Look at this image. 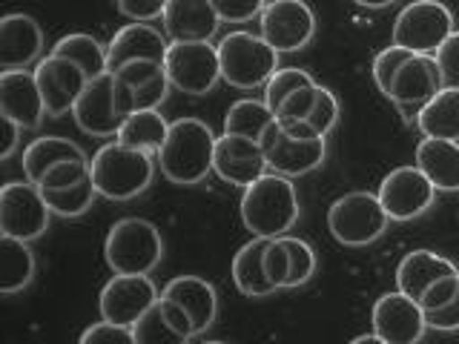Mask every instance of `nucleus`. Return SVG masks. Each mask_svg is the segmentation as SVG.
Returning <instances> with one entry per match:
<instances>
[{"label":"nucleus","mask_w":459,"mask_h":344,"mask_svg":"<svg viewBox=\"0 0 459 344\" xmlns=\"http://www.w3.org/2000/svg\"><path fill=\"white\" fill-rule=\"evenodd\" d=\"M161 296L178 301V305L190 313L195 336H204L215 324V315H219V296H215V287L207 279L176 276L161 287Z\"/></svg>","instance_id":"23"},{"label":"nucleus","mask_w":459,"mask_h":344,"mask_svg":"<svg viewBox=\"0 0 459 344\" xmlns=\"http://www.w3.org/2000/svg\"><path fill=\"white\" fill-rule=\"evenodd\" d=\"M370 324L385 344H416L422 341L428 330L425 310L420 307V301L405 296L402 290L377 298V305L370 310Z\"/></svg>","instance_id":"17"},{"label":"nucleus","mask_w":459,"mask_h":344,"mask_svg":"<svg viewBox=\"0 0 459 344\" xmlns=\"http://www.w3.org/2000/svg\"><path fill=\"white\" fill-rule=\"evenodd\" d=\"M32 72L38 78V86H40V95H43V104H47L49 118H64L66 112H72L75 100L83 92V86L90 83L86 72L75 61H69V57L55 55V52H49L47 57H40Z\"/></svg>","instance_id":"16"},{"label":"nucleus","mask_w":459,"mask_h":344,"mask_svg":"<svg viewBox=\"0 0 459 344\" xmlns=\"http://www.w3.org/2000/svg\"><path fill=\"white\" fill-rule=\"evenodd\" d=\"M267 158L262 141L247 138V135H233L221 133L215 141V158H212V172L230 186H250L255 178H262L267 172Z\"/></svg>","instance_id":"18"},{"label":"nucleus","mask_w":459,"mask_h":344,"mask_svg":"<svg viewBox=\"0 0 459 344\" xmlns=\"http://www.w3.org/2000/svg\"><path fill=\"white\" fill-rule=\"evenodd\" d=\"M169 0H115V6L129 21H155L161 18Z\"/></svg>","instance_id":"48"},{"label":"nucleus","mask_w":459,"mask_h":344,"mask_svg":"<svg viewBox=\"0 0 459 344\" xmlns=\"http://www.w3.org/2000/svg\"><path fill=\"white\" fill-rule=\"evenodd\" d=\"M133 333H135V344H184L178 330L167 322L161 301H155V305L133 324Z\"/></svg>","instance_id":"34"},{"label":"nucleus","mask_w":459,"mask_h":344,"mask_svg":"<svg viewBox=\"0 0 459 344\" xmlns=\"http://www.w3.org/2000/svg\"><path fill=\"white\" fill-rule=\"evenodd\" d=\"M316 95H319V81L290 92L281 100V107L276 109V118L279 121H284V118H307L313 104H316Z\"/></svg>","instance_id":"43"},{"label":"nucleus","mask_w":459,"mask_h":344,"mask_svg":"<svg viewBox=\"0 0 459 344\" xmlns=\"http://www.w3.org/2000/svg\"><path fill=\"white\" fill-rule=\"evenodd\" d=\"M416 129L425 138H451L459 141V90L442 86L416 115Z\"/></svg>","instance_id":"27"},{"label":"nucleus","mask_w":459,"mask_h":344,"mask_svg":"<svg viewBox=\"0 0 459 344\" xmlns=\"http://www.w3.org/2000/svg\"><path fill=\"white\" fill-rule=\"evenodd\" d=\"M164 72L172 90L184 95H207L221 81L219 47L210 40H169Z\"/></svg>","instance_id":"8"},{"label":"nucleus","mask_w":459,"mask_h":344,"mask_svg":"<svg viewBox=\"0 0 459 344\" xmlns=\"http://www.w3.org/2000/svg\"><path fill=\"white\" fill-rule=\"evenodd\" d=\"M273 121H276V112L267 107V100L241 98L236 104H230V109L224 115V133L262 141V135L267 133V126Z\"/></svg>","instance_id":"32"},{"label":"nucleus","mask_w":459,"mask_h":344,"mask_svg":"<svg viewBox=\"0 0 459 344\" xmlns=\"http://www.w3.org/2000/svg\"><path fill=\"white\" fill-rule=\"evenodd\" d=\"M281 124V129L290 138H299V141H310V138H327V135H322L319 129H316L307 118H284V121H279Z\"/></svg>","instance_id":"51"},{"label":"nucleus","mask_w":459,"mask_h":344,"mask_svg":"<svg viewBox=\"0 0 459 344\" xmlns=\"http://www.w3.org/2000/svg\"><path fill=\"white\" fill-rule=\"evenodd\" d=\"M454 32V12L439 0H413L396 14L391 43L411 52L434 55Z\"/></svg>","instance_id":"10"},{"label":"nucleus","mask_w":459,"mask_h":344,"mask_svg":"<svg viewBox=\"0 0 459 344\" xmlns=\"http://www.w3.org/2000/svg\"><path fill=\"white\" fill-rule=\"evenodd\" d=\"M219 61H221V81L236 86V90H258L276 75L281 52L270 47L267 38L258 32H230L219 40Z\"/></svg>","instance_id":"5"},{"label":"nucleus","mask_w":459,"mask_h":344,"mask_svg":"<svg viewBox=\"0 0 459 344\" xmlns=\"http://www.w3.org/2000/svg\"><path fill=\"white\" fill-rule=\"evenodd\" d=\"M270 238L267 236H253L244 247L233 255V264H230V276L241 296L250 298H264L270 293H276V287L270 284L267 272H264V250H267Z\"/></svg>","instance_id":"26"},{"label":"nucleus","mask_w":459,"mask_h":344,"mask_svg":"<svg viewBox=\"0 0 459 344\" xmlns=\"http://www.w3.org/2000/svg\"><path fill=\"white\" fill-rule=\"evenodd\" d=\"M86 176H90V158H69V161L49 167L38 186L40 190H64V186L81 184Z\"/></svg>","instance_id":"38"},{"label":"nucleus","mask_w":459,"mask_h":344,"mask_svg":"<svg viewBox=\"0 0 459 344\" xmlns=\"http://www.w3.org/2000/svg\"><path fill=\"white\" fill-rule=\"evenodd\" d=\"M81 344H135V333H133V327H126V324L100 319L98 324L83 330Z\"/></svg>","instance_id":"41"},{"label":"nucleus","mask_w":459,"mask_h":344,"mask_svg":"<svg viewBox=\"0 0 459 344\" xmlns=\"http://www.w3.org/2000/svg\"><path fill=\"white\" fill-rule=\"evenodd\" d=\"M169 49V38L161 29L150 26L147 21H133L121 26L112 35L107 55H109V72H118L129 61H158L164 64Z\"/></svg>","instance_id":"21"},{"label":"nucleus","mask_w":459,"mask_h":344,"mask_svg":"<svg viewBox=\"0 0 459 344\" xmlns=\"http://www.w3.org/2000/svg\"><path fill=\"white\" fill-rule=\"evenodd\" d=\"M437 186L420 167H396L379 184V201L391 221H413L434 207Z\"/></svg>","instance_id":"12"},{"label":"nucleus","mask_w":459,"mask_h":344,"mask_svg":"<svg viewBox=\"0 0 459 344\" xmlns=\"http://www.w3.org/2000/svg\"><path fill=\"white\" fill-rule=\"evenodd\" d=\"M69 158H86V152L78 147L75 141L69 138H61V135H43V138H35L29 147L23 150V176L38 184L43 176H47V169L61 164V161H69Z\"/></svg>","instance_id":"29"},{"label":"nucleus","mask_w":459,"mask_h":344,"mask_svg":"<svg viewBox=\"0 0 459 344\" xmlns=\"http://www.w3.org/2000/svg\"><path fill=\"white\" fill-rule=\"evenodd\" d=\"M428 330H437V333H456L459 330V293L439 310H428L425 313Z\"/></svg>","instance_id":"49"},{"label":"nucleus","mask_w":459,"mask_h":344,"mask_svg":"<svg viewBox=\"0 0 459 344\" xmlns=\"http://www.w3.org/2000/svg\"><path fill=\"white\" fill-rule=\"evenodd\" d=\"M353 344H385V341H382V336L377 333V330H373V333H368V336H356Z\"/></svg>","instance_id":"53"},{"label":"nucleus","mask_w":459,"mask_h":344,"mask_svg":"<svg viewBox=\"0 0 459 344\" xmlns=\"http://www.w3.org/2000/svg\"><path fill=\"white\" fill-rule=\"evenodd\" d=\"M262 147H264L267 167L273 172H281L287 178H301L325 164L327 138H310V141L290 138L276 118L262 135Z\"/></svg>","instance_id":"15"},{"label":"nucleus","mask_w":459,"mask_h":344,"mask_svg":"<svg viewBox=\"0 0 459 344\" xmlns=\"http://www.w3.org/2000/svg\"><path fill=\"white\" fill-rule=\"evenodd\" d=\"M387 224L391 219L377 193H348L336 198L327 210V229L342 247H368L385 236Z\"/></svg>","instance_id":"7"},{"label":"nucleus","mask_w":459,"mask_h":344,"mask_svg":"<svg viewBox=\"0 0 459 344\" xmlns=\"http://www.w3.org/2000/svg\"><path fill=\"white\" fill-rule=\"evenodd\" d=\"M95 195H98V186L92 181V172L81 184L64 186V190H43L49 210L55 215H61V219H81L83 212H90Z\"/></svg>","instance_id":"33"},{"label":"nucleus","mask_w":459,"mask_h":344,"mask_svg":"<svg viewBox=\"0 0 459 344\" xmlns=\"http://www.w3.org/2000/svg\"><path fill=\"white\" fill-rule=\"evenodd\" d=\"M287 244V253H290V279H287V290H296V287H305L313 276H316V250L305 238H296V236H281Z\"/></svg>","instance_id":"35"},{"label":"nucleus","mask_w":459,"mask_h":344,"mask_svg":"<svg viewBox=\"0 0 459 344\" xmlns=\"http://www.w3.org/2000/svg\"><path fill=\"white\" fill-rule=\"evenodd\" d=\"M238 212L241 224L247 227L250 236L276 238L290 233L293 224L299 221V193L293 186V178L267 169L262 178L244 186Z\"/></svg>","instance_id":"2"},{"label":"nucleus","mask_w":459,"mask_h":344,"mask_svg":"<svg viewBox=\"0 0 459 344\" xmlns=\"http://www.w3.org/2000/svg\"><path fill=\"white\" fill-rule=\"evenodd\" d=\"M167 133H169V121L161 115V109H135L124 118L115 138H118L121 143H126V147L158 152Z\"/></svg>","instance_id":"30"},{"label":"nucleus","mask_w":459,"mask_h":344,"mask_svg":"<svg viewBox=\"0 0 459 344\" xmlns=\"http://www.w3.org/2000/svg\"><path fill=\"white\" fill-rule=\"evenodd\" d=\"M158 298L161 290L150 279V272H112V279L100 290L98 310L100 319L133 327Z\"/></svg>","instance_id":"11"},{"label":"nucleus","mask_w":459,"mask_h":344,"mask_svg":"<svg viewBox=\"0 0 459 344\" xmlns=\"http://www.w3.org/2000/svg\"><path fill=\"white\" fill-rule=\"evenodd\" d=\"M339 118H342V107H339V98L327 90V86H322L319 83V95H316V104H313V109H310V115H307V121L319 129L322 135H330L336 129V124H339Z\"/></svg>","instance_id":"40"},{"label":"nucleus","mask_w":459,"mask_h":344,"mask_svg":"<svg viewBox=\"0 0 459 344\" xmlns=\"http://www.w3.org/2000/svg\"><path fill=\"white\" fill-rule=\"evenodd\" d=\"M0 115L18 121L23 129H38L47 115L35 72L4 69L0 72Z\"/></svg>","instance_id":"19"},{"label":"nucleus","mask_w":459,"mask_h":344,"mask_svg":"<svg viewBox=\"0 0 459 344\" xmlns=\"http://www.w3.org/2000/svg\"><path fill=\"white\" fill-rule=\"evenodd\" d=\"M442 86H445V81H442L437 57L413 52L408 61L402 64V69L396 72L387 100L396 104V109L405 115V121L416 124V115H420V109L442 90Z\"/></svg>","instance_id":"14"},{"label":"nucleus","mask_w":459,"mask_h":344,"mask_svg":"<svg viewBox=\"0 0 459 344\" xmlns=\"http://www.w3.org/2000/svg\"><path fill=\"white\" fill-rule=\"evenodd\" d=\"M52 210L43 190L32 181H9L0 190V236L38 241L49 229Z\"/></svg>","instance_id":"9"},{"label":"nucleus","mask_w":459,"mask_h":344,"mask_svg":"<svg viewBox=\"0 0 459 344\" xmlns=\"http://www.w3.org/2000/svg\"><path fill=\"white\" fill-rule=\"evenodd\" d=\"M90 172L98 195L109 201H133L150 190L155 161L152 152L126 147L118 138H112L90 158Z\"/></svg>","instance_id":"3"},{"label":"nucleus","mask_w":459,"mask_h":344,"mask_svg":"<svg viewBox=\"0 0 459 344\" xmlns=\"http://www.w3.org/2000/svg\"><path fill=\"white\" fill-rule=\"evenodd\" d=\"M307 83H316V78L310 75V72L305 69H299V66H287V69H276V75H273L264 86V100H267V107L276 112L281 107V100L301 90V86H307Z\"/></svg>","instance_id":"36"},{"label":"nucleus","mask_w":459,"mask_h":344,"mask_svg":"<svg viewBox=\"0 0 459 344\" xmlns=\"http://www.w3.org/2000/svg\"><path fill=\"white\" fill-rule=\"evenodd\" d=\"M161 26L169 40H212L221 18L212 0H169Z\"/></svg>","instance_id":"22"},{"label":"nucleus","mask_w":459,"mask_h":344,"mask_svg":"<svg viewBox=\"0 0 459 344\" xmlns=\"http://www.w3.org/2000/svg\"><path fill=\"white\" fill-rule=\"evenodd\" d=\"M158 72H164V64H158V61H129L124 64L115 75H118V81H124L129 90H138V86H143L147 81H152Z\"/></svg>","instance_id":"47"},{"label":"nucleus","mask_w":459,"mask_h":344,"mask_svg":"<svg viewBox=\"0 0 459 344\" xmlns=\"http://www.w3.org/2000/svg\"><path fill=\"white\" fill-rule=\"evenodd\" d=\"M258 23L267 43L281 55L301 52L316 38V14L305 0H267Z\"/></svg>","instance_id":"13"},{"label":"nucleus","mask_w":459,"mask_h":344,"mask_svg":"<svg viewBox=\"0 0 459 344\" xmlns=\"http://www.w3.org/2000/svg\"><path fill=\"white\" fill-rule=\"evenodd\" d=\"M164 258L161 229L147 219H121L109 227L104 262L112 272H152Z\"/></svg>","instance_id":"6"},{"label":"nucleus","mask_w":459,"mask_h":344,"mask_svg":"<svg viewBox=\"0 0 459 344\" xmlns=\"http://www.w3.org/2000/svg\"><path fill=\"white\" fill-rule=\"evenodd\" d=\"M434 57L439 64L445 86H454V90H459V32H456V29L448 38H445V43L434 52Z\"/></svg>","instance_id":"44"},{"label":"nucleus","mask_w":459,"mask_h":344,"mask_svg":"<svg viewBox=\"0 0 459 344\" xmlns=\"http://www.w3.org/2000/svg\"><path fill=\"white\" fill-rule=\"evenodd\" d=\"M43 57V29L23 12L0 18V64L4 69H29Z\"/></svg>","instance_id":"20"},{"label":"nucleus","mask_w":459,"mask_h":344,"mask_svg":"<svg viewBox=\"0 0 459 344\" xmlns=\"http://www.w3.org/2000/svg\"><path fill=\"white\" fill-rule=\"evenodd\" d=\"M264 272H267V279L276 290H287V279H290V253H287V244L281 236L270 238V244H267Z\"/></svg>","instance_id":"39"},{"label":"nucleus","mask_w":459,"mask_h":344,"mask_svg":"<svg viewBox=\"0 0 459 344\" xmlns=\"http://www.w3.org/2000/svg\"><path fill=\"white\" fill-rule=\"evenodd\" d=\"M413 52L405 49V47H399V43H391V47H385L377 57H373V83H377V90L387 98L391 95V86H394V78H396V72L402 69V64L408 61Z\"/></svg>","instance_id":"37"},{"label":"nucleus","mask_w":459,"mask_h":344,"mask_svg":"<svg viewBox=\"0 0 459 344\" xmlns=\"http://www.w3.org/2000/svg\"><path fill=\"white\" fill-rule=\"evenodd\" d=\"M52 52L69 57V61H75L86 72V78H90V81L98 78V75H104V72H109L107 47L95 35H90V32H69V35H64L52 47Z\"/></svg>","instance_id":"31"},{"label":"nucleus","mask_w":459,"mask_h":344,"mask_svg":"<svg viewBox=\"0 0 459 344\" xmlns=\"http://www.w3.org/2000/svg\"><path fill=\"white\" fill-rule=\"evenodd\" d=\"M459 267L434 250H413L408 255H402V262L396 267V290L420 301V296L428 290L430 284L439 281L442 276H454Z\"/></svg>","instance_id":"24"},{"label":"nucleus","mask_w":459,"mask_h":344,"mask_svg":"<svg viewBox=\"0 0 459 344\" xmlns=\"http://www.w3.org/2000/svg\"><path fill=\"white\" fill-rule=\"evenodd\" d=\"M221 23H247L253 18H262L267 0H212Z\"/></svg>","instance_id":"42"},{"label":"nucleus","mask_w":459,"mask_h":344,"mask_svg":"<svg viewBox=\"0 0 459 344\" xmlns=\"http://www.w3.org/2000/svg\"><path fill=\"white\" fill-rule=\"evenodd\" d=\"M416 167L434 181L439 193H459V141L422 135L416 147Z\"/></svg>","instance_id":"25"},{"label":"nucleus","mask_w":459,"mask_h":344,"mask_svg":"<svg viewBox=\"0 0 459 344\" xmlns=\"http://www.w3.org/2000/svg\"><path fill=\"white\" fill-rule=\"evenodd\" d=\"M21 133H23V126L4 115V147H0V158H4V161H9V158L21 150Z\"/></svg>","instance_id":"50"},{"label":"nucleus","mask_w":459,"mask_h":344,"mask_svg":"<svg viewBox=\"0 0 459 344\" xmlns=\"http://www.w3.org/2000/svg\"><path fill=\"white\" fill-rule=\"evenodd\" d=\"M459 293V272H454V276H442L439 281H434L428 287V290L420 296V307L428 313V310H439L445 307L448 301Z\"/></svg>","instance_id":"46"},{"label":"nucleus","mask_w":459,"mask_h":344,"mask_svg":"<svg viewBox=\"0 0 459 344\" xmlns=\"http://www.w3.org/2000/svg\"><path fill=\"white\" fill-rule=\"evenodd\" d=\"M169 90H172V83L167 78V72H158L152 81H147L135 90V109H161Z\"/></svg>","instance_id":"45"},{"label":"nucleus","mask_w":459,"mask_h":344,"mask_svg":"<svg viewBox=\"0 0 459 344\" xmlns=\"http://www.w3.org/2000/svg\"><path fill=\"white\" fill-rule=\"evenodd\" d=\"M353 4L362 6V9H387V6L399 4V0H353Z\"/></svg>","instance_id":"52"},{"label":"nucleus","mask_w":459,"mask_h":344,"mask_svg":"<svg viewBox=\"0 0 459 344\" xmlns=\"http://www.w3.org/2000/svg\"><path fill=\"white\" fill-rule=\"evenodd\" d=\"M215 141H219V135L201 118L172 121L161 150L155 152L161 176L178 186L201 184L212 172Z\"/></svg>","instance_id":"1"},{"label":"nucleus","mask_w":459,"mask_h":344,"mask_svg":"<svg viewBox=\"0 0 459 344\" xmlns=\"http://www.w3.org/2000/svg\"><path fill=\"white\" fill-rule=\"evenodd\" d=\"M35 279V253L29 241L0 236V293H23Z\"/></svg>","instance_id":"28"},{"label":"nucleus","mask_w":459,"mask_h":344,"mask_svg":"<svg viewBox=\"0 0 459 344\" xmlns=\"http://www.w3.org/2000/svg\"><path fill=\"white\" fill-rule=\"evenodd\" d=\"M129 112H135V92L115 72L92 78L72 107L78 129L92 138H115Z\"/></svg>","instance_id":"4"}]
</instances>
